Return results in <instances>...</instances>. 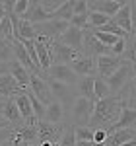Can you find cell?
I'll list each match as a JSON object with an SVG mask.
<instances>
[{
	"label": "cell",
	"instance_id": "1",
	"mask_svg": "<svg viewBox=\"0 0 136 146\" xmlns=\"http://www.w3.org/2000/svg\"><path fill=\"white\" fill-rule=\"evenodd\" d=\"M125 107H128V101H126V96H123V94L109 96L105 100H97L88 127L91 131H99V129L101 131H109L119 121V117H121Z\"/></svg>",
	"mask_w": 136,
	"mask_h": 146
},
{
	"label": "cell",
	"instance_id": "2",
	"mask_svg": "<svg viewBox=\"0 0 136 146\" xmlns=\"http://www.w3.org/2000/svg\"><path fill=\"white\" fill-rule=\"evenodd\" d=\"M95 103L97 101H91V100H86V98H76L74 105L70 107L68 111V121L66 123L74 125V127H88L90 125V119L93 115V109H95Z\"/></svg>",
	"mask_w": 136,
	"mask_h": 146
},
{
	"label": "cell",
	"instance_id": "3",
	"mask_svg": "<svg viewBox=\"0 0 136 146\" xmlns=\"http://www.w3.org/2000/svg\"><path fill=\"white\" fill-rule=\"evenodd\" d=\"M134 66L128 62V60H123V64L115 70L113 74L107 78V84H109V90H111V96H117L125 90L126 86L132 82L134 78Z\"/></svg>",
	"mask_w": 136,
	"mask_h": 146
},
{
	"label": "cell",
	"instance_id": "4",
	"mask_svg": "<svg viewBox=\"0 0 136 146\" xmlns=\"http://www.w3.org/2000/svg\"><path fill=\"white\" fill-rule=\"evenodd\" d=\"M49 88H51V94H53V100L58 101L64 111H70V107L74 105L76 101V90L68 84H62V82H57V80H51L49 78Z\"/></svg>",
	"mask_w": 136,
	"mask_h": 146
},
{
	"label": "cell",
	"instance_id": "5",
	"mask_svg": "<svg viewBox=\"0 0 136 146\" xmlns=\"http://www.w3.org/2000/svg\"><path fill=\"white\" fill-rule=\"evenodd\" d=\"M82 53L80 51H74L66 47L60 41H53L51 43V62L53 64H72L74 60H78Z\"/></svg>",
	"mask_w": 136,
	"mask_h": 146
},
{
	"label": "cell",
	"instance_id": "6",
	"mask_svg": "<svg viewBox=\"0 0 136 146\" xmlns=\"http://www.w3.org/2000/svg\"><path fill=\"white\" fill-rule=\"evenodd\" d=\"M29 90L33 92V96L41 101L43 105H49L53 101V94L49 88V80L41 74H29Z\"/></svg>",
	"mask_w": 136,
	"mask_h": 146
},
{
	"label": "cell",
	"instance_id": "7",
	"mask_svg": "<svg viewBox=\"0 0 136 146\" xmlns=\"http://www.w3.org/2000/svg\"><path fill=\"white\" fill-rule=\"evenodd\" d=\"M47 78L57 80V82H62V84H68L72 88H76L78 84V76L68 64H51V68L47 70Z\"/></svg>",
	"mask_w": 136,
	"mask_h": 146
},
{
	"label": "cell",
	"instance_id": "8",
	"mask_svg": "<svg viewBox=\"0 0 136 146\" xmlns=\"http://www.w3.org/2000/svg\"><path fill=\"white\" fill-rule=\"evenodd\" d=\"M66 129V123H49V121H37V135H39V142L49 140V142H58L60 136Z\"/></svg>",
	"mask_w": 136,
	"mask_h": 146
},
{
	"label": "cell",
	"instance_id": "9",
	"mask_svg": "<svg viewBox=\"0 0 136 146\" xmlns=\"http://www.w3.org/2000/svg\"><path fill=\"white\" fill-rule=\"evenodd\" d=\"M123 56H115V55H103L95 58V64H97V76L99 78H109L117 68L123 64Z\"/></svg>",
	"mask_w": 136,
	"mask_h": 146
},
{
	"label": "cell",
	"instance_id": "10",
	"mask_svg": "<svg viewBox=\"0 0 136 146\" xmlns=\"http://www.w3.org/2000/svg\"><path fill=\"white\" fill-rule=\"evenodd\" d=\"M51 39H47L43 35H37L35 37V49H37V56H39V66L43 72H47L51 68Z\"/></svg>",
	"mask_w": 136,
	"mask_h": 146
},
{
	"label": "cell",
	"instance_id": "11",
	"mask_svg": "<svg viewBox=\"0 0 136 146\" xmlns=\"http://www.w3.org/2000/svg\"><path fill=\"white\" fill-rule=\"evenodd\" d=\"M68 66L76 72V76H78V78H84V76H95V72H97L95 58L86 56V55H82L78 60H74V62H72V64H68Z\"/></svg>",
	"mask_w": 136,
	"mask_h": 146
},
{
	"label": "cell",
	"instance_id": "12",
	"mask_svg": "<svg viewBox=\"0 0 136 146\" xmlns=\"http://www.w3.org/2000/svg\"><path fill=\"white\" fill-rule=\"evenodd\" d=\"M125 4L119 0H95V2H88V10L90 12H101L109 18H115V14L121 10Z\"/></svg>",
	"mask_w": 136,
	"mask_h": 146
},
{
	"label": "cell",
	"instance_id": "13",
	"mask_svg": "<svg viewBox=\"0 0 136 146\" xmlns=\"http://www.w3.org/2000/svg\"><path fill=\"white\" fill-rule=\"evenodd\" d=\"M16 103H18V109H20V115H22L23 123L37 125V119H35V115H33V107H31V101H29L27 90H23L22 94L16 96Z\"/></svg>",
	"mask_w": 136,
	"mask_h": 146
},
{
	"label": "cell",
	"instance_id": "14",
	"mask_svg": "<svg viewBox=\"0 0 136 146\" xmlns=\"http://www.w3.org/2000/svg\"><path fill=\"white\" fill-rule=\"evenodd\" d=\"M58 41L64 43L66 47H70V49H74V51H80V53H82V49H84V31L70 25L66 31L62 33V37H60Z\"/></svg>",
	"mask_w": 136,
	"mask_h": 146
},
{
	"label": "cell",
	"instance_id": "15",
	"mask_svg": "<svg viewBox=\"0 0 136 146\" xmlns=\"http://www.w3.org/2000/svg\"><path fill=\"white\" fill-rule=\"evenodd\" d=\"M22 88H20V84L16 82V78L12 76L10 72L8 74H4V76H0V98L2 100H10V98H16L18 94H22Z\"/></svg>",
	"mask_w": 136,
	"mask_h": 146
},
{
	"label": "cell",
	"instance_id": "16",
	"mask_svg": "<svg viewBox=\"0 0 136 146\" xmlns=\"http://www.w3.org/2000/svg\"><path fill=\"white\" fill-rule=\"evenodd\" d=\"M22 20H27V22L33 23V25H39V23L49 22L51 16L39 6V2H29V8H27V12L22 16Z\"/></svg>",
	"mask_w": 136,
	"mask_h": 146
},
{
	"label": "cell",
	"instance_id": "17",
	"mask_svg": "<svg viewBox=\"0 0 136 146\" xmlns=\"http://www.w3.org/2000/svg\"><path fill=\"white\" fill-rule=\"evenodd\" d=\"M134 127H136V109L125 107L123 113H121V117H119V121L107 131V135H111L115 131H121V129H134Z\"/></svg>",
	"mask_w": 136,
	"mask_h": 146
},
{
	"label": "cell",
	"instance_id": "18",
	"mask_svg": "<svg viewBox=\"0 0 136 146\" xmlns=\"http://www.w3.org/2000/svg\"><path fill=\"white\" fill-rule=\"evenodd\" d=\"M113 22L125 31V33L128 35H132L134 31H132V16H130V2L128 4H125L121 10L115 14V18H113Z\"/></svg>",
	"mask_w": 136,
	"mask_h": 146
},
{
	"label": "cell",
	"instance_id": "19",
	"mask_svg": "<svg viewBox=\"0 0 136 146\" xmlns=\"http://www.w3.org/2000/svg\"><path fill=\"white\" fill-rule=\"evenodd\" d=\"M136 138V131L134 129H121V131H115L107 136V140L103 142L105 146H123L125 142Z\"/></svg>",
	"mask_w": 136,
	"mask_h": 146
},
{
	"label": "cell",
	"instance_id": "20",
	"mask_svg": "<svg viewBox=\"0 0 136 146\" xmlns=\"http://www.w3.org/2000/svg\"><path fill=\"white\" fill-rule=\"evenodd\" d=\"M10 74L16 78V82L20 84L22 90H27L29 88V70L25 66H22L18 60H12L10 62Z\"/></svg>",
	"mask_w": 136,
	"mask_h": 146
},
{
	"label": "cell",
	"instance_id": "21",
	"mask_svg": "<svg viewBox=\"0 0 136 146\" xmlns=\"http://www.w3.org/2000/svg\"><path fill=\"white\" fill-rule=\"evenodd\" d=\"M93 86H95V76H84V78L78 80V84H76V88H74V90L78 92L80 98L97 101V100H95V96H93Z\"/></svg>",
	"mask_w": 136,
	"mask_h": 146
},
{
	"label": "cell",
	"instance_id": "22",
	"mask_svg": "<svg viewBox=\"0 0 136 146\" xmlns=\"http://www.w3.org/2000/svg\"><path fill=\"white\" fill-rule=\"evenodd\" d=\"M2 115H4V117L10 121L12 127H18V125H22V123H23L22 115H20V109H18V103H16V98H10V100H6Z\"/></svg>",
	"mask_w": 136,
	"mask_h": 146
},
{
	"label": "cell",
	"instance_id": "23",
	"mask_svg": "<svg viewBox=\"0 0 136 146\" xmlns=\"http://www.w3.org/2000/svg\"><path fill=\"white\" fill-rule=\"evenodd\" d=\"M64 107L58 103V101H51L49 105H47V113H45V121L49 123H55V125H60V123H66V119H64Z\"/></svg>",
	"mask_w": 136,
	"mask_h": 146
},
{
	"label": "cell",
	"instance_id": "24",
	"mask_svg": "<svg viewBox=\"0 0 136 146\" xmlns=\"http://www.w3.org/2000/svg\"><path fill=\"white\" fill-rule=\"evenodd\" d=\"M14 43V56H16V60L22 64V66H25L27 70H29V74H35V68H33V62H31V58H29V53H27V49L18 41V39H14L12 41Z\"/></svg>",
	"mask_w": 136,
	"mask_h": 146
},
{
	"label": "cell",
	"instance_id": "25",
	"mask_svg": "<svg viewBox=\"0 0 136 146\" xmlns=\"http://www.w3.org/2000/svg\"><path fill=\"white\" fill-rule=\"evenodd\" d=\"M72 18H74V0H64V4H62L55 14H51V20H64V22H70Z\"/></svg>",
	"mask_w": 136,
	"mask_h": 146
},
{
	"label": "cell",
	"instance_id": "26",
	"mask_svg": "<svg viewBox=\"0 0 136 146\" xmlns=\"http://www.w3.org/2000/svg\"><path fill=\"white\" fill-rule=\"evenodd\" d=\"M37 33H35V25L29 23L27 20H22L20 18V25H18V35L16 39H35Z\"/></svg>",
	"mask_w": 136,
	"mask_h": 146
},
{
	"label": "cell",
	"instance_id": "27",
	"mask_svg": "<svg viewBox=\"0 0 136 146\" xmlns=\"http://www.w3.org/2000/svg\"><path fill=\"white\" fill-rule=\"evenodd\" d=\"M93 96H95V100H105V98H109V96H111L109 84H107V80H105V78H99V76H95Z\"/></svg>",
	"mask_w": 136,
	"mask_h": 146
},
{
	"label": "cell",
	"instance_id": "28",
	"mask_svg": "<svg viewBox=\"0 0 136 146\" xmlns=\"http://www.w3.org/2000/svg\"><path fill=\"white\" fill-rule=\"evenodd\" d=\"M12 60H16L14 43L8 39H0V62H12Z\"/></svg>",
	"mask_w": 136,
	"mask_h": 146
},
{
	"label": "cell",
	"instance_id": "29",
	"mask_svg": "<svg viewBox=\"0 0 136 146\" xmlns=\"http://www.w3.org/2000/svg\"><path fill=\"white\" fill-rule=\"evenodd\" d=\"M123 58L128 60V62L136 68V33H132L128 39H126V49H125Z\"/></svg>",
	"mask_w": 136,
	"mask_h": 146
},
{
	"label": "cell",
	"instance_id": "30",
	"mask_svg": "<svg viewBox=\"0 0 136 146\" xmlns=\"http://www.w3.org/2000/svg\"><path fill=\"white\" fill-rule=\"evenodd\" d=\"M27 96H29V101H31V107H33V115L37 121H45V113H47V105H43L41 101L33 96V92L27 90Z\"/></svg>",
	"mask_w": 136,
	"mask_h": 146
},
{
	"label": "cell",
	"instance_id": "31",
	"mask_svg": "<svg viewBox=\"0 0 136 146\" xmlns=\"http://www.w3.org/2000/svg\"><path fill=\"white\" fill-rule=\"evenodd\" d=\"M88 20H90L91 29H101L103 25H107V23L111 22V18L105 16V14H101V12H90V14H88Z\"/></svg>",
	"mask_w": 136,
	"mask_h": 146
},
{
	"label": "cell",
	"instance_id": "32",
	"mask_svg": "<svg viewBox=\"0 0 136 146\" xmlns=\"http://www.w3.org/2000/svg\"><path fill=\"white\" fill-rule=\"evenodd\" d=\"M58 144L60 146H76V127L74 125L66 123V129H64V133L60 136Z\"/></svg>",
	"mask_w": 136,
	"mask_h": 146
},
{
	"label": "cell",
	"instance_id": "33",
	"mask_svg": "<svg viewBox=\"0 0 136 146\" xmlns=\"http://www.w3.org/2000/svg\"><path fill=\"white\" fill-rule=\"evenodd\" d=\"M93 33H95V37L101 41L103 45H107V47H113L121 37H117V35H111V33H103V31H97V29H93Z\"/></svg>",
	"mask_w": 136,
	"mask_h": 146
},
{
	"label": "cell",
	"instance_id": "34",
	"mask_svg": "<svg viewBox=\"0 0 136 146\" xmlns=\"http://www.w3.org/2000/svg\"><path fill=\"white\" fill-rule=\"evenodd\" d=\"M62 4H64V2H60V0H43V2H39V6H41L49 16H51V14H55Z\"/></svg>",
	"mask_w": 136,
	"mask_h": 146
},
{
	"label": "cell",
	"instance_id": "35",
	"mask_svg": "<svg viewBox=\"0 0 136 146\" xmlns=\"http://www.w3.org/2000/svg\"><path fill=\"white\" fill-rule=\"evenodd\" d=\"M76 140H91L93 142V131L90 127H76Z\"/></svg>",
	"mask_w": 136,
	"mask_h": 146
},
{
	"label": "cell",
	"instance_id": "36",
	"mask_svg": "<svg viewBox=\"0 0 136 146\" xmlns=\"http://www.w3.org/2000/svg\"><path fill=\"white\" fill-rule=\"evenodd\" d=\"M4 146H29V144L23 140V136L20 135V133H16V131H14L12 136L6 140V144H4Z\"/></svg>",
	"mask_w": 136,
	"mask_h": 146
},
{
	"label": "cell",
	"instance_id": "37",
	"mask_svg": "<svg viewBox=\"0 0 136 146\" xmlns=\"http://www.w3.org/2000/svg\"><path fill=\"white\" fill-rule=\"evenodd\" d=\"M125 49H126V39H125V37H121V39H119V41L111 47V55L123 56V55H125Z\"/></svg>",
	"mask_w": 136,
	"mask_h": 146
},
{
	"label": "cell",
	"instance_id": "38",
	"mask_svg": "<svg viewBox=\"0 0 136 146\" xmlns=\"http://www.w3.org/2000/svg\"><path fill=\"white\" fill-rule=\"evenodd\" d=\"M27 8H29V2H27V0H18V2H14V14H16L18 18H22L23 14L27 12Z\"/></svg>",
	"mask_w": 136,
	"mask_h": 146
},
{
	"label": "cell",
	"instance_id": "39",
	"mask_svg": "<svg viewBox=\"0 0 136 146\" xmlns=\"http://www.w3.org/2000/svg\"><path fill=\"white\" fill-rule=\"evenodd\" d=\"M82 14H90V10H88V2H86V0L74 2V16H82Z\"/></svg>",
	"mask_w": 136,
	"mask_h": 146
},
{
	"label": "cell",
	"instance_id": "40",
	"mask_svg": "<svg viewBox=\"0 0 136 146\" xmlns=\"http://www.w3.org/2000/svg\"><path fill=\"white\" fill-rule=\"evenodd\" d=\"M12 133H14V127H6V129H0V146L6 144V140L12 136Z\"/></svg>",
	"mask_w": 136,
	"mask_h": 146
},
{
	"label": "cell",
	"instance_id": "41",
	"mask_svg": "<svg viewBox=\"0 0 136 146\" xmlns=\"http://www.w3.org/2000/svg\"><path fill=\"white\" fill-rule=\"evenodd\" d=\"M107 131H101V129H99V131H93V142H105V140H107Z\"/></svg>",
	"mask_w": 136,
	"mask_h": 146
},
{
	"label": "cell",
	"instance_id": "42",
	"mask_svg": "<svg viewBox=\"0 0 136 146\" xmlns=\"http://www.w3.org/2000/svg\"><path fill=\"white\" fill-rule=\"evenodd\" d=\"M130 16H132V31L136 33V2H130Z\"/></svg>",
	"mask_w": 136,
	"mask_h": 146
},
{
	"label": "cell",
	"instance_id": "43",
	"mask_svg": "<svg viewBox=\"0 0 136 146\" xmlns=\"http://www.w3.org/2000/svg\"><path fill=\"white\" fill-rule=\"evenodd\" d=\"M10 72V62H0V76Z\"/></svg>",
	"mask_w": 136,
	"mask_h": 146
},
{
	"label": "cell",
	"instance_id": "44",
	"mask_svg": "<svg viewBox=\"0 0 136 146\" xmlns=\"http://www.w3.org/2000/svg\"><path fill=\"white\" fill-rule=\"evenodd\" d=\"M6 127H12L10 125V121L4 117V115H0V129H6Z\"/></svg>",
	"mask_w": 136,
	"mask_h": 146
},
{
	"label": "cell",
	"instance_id": "45",
	"mask_svg": "<svg viewBox=\"0 0 136 146\" xmlns=\"http://www.w3.org/2000/svg\"><path fill=\"white\" fill-rule=\"evenodd\" d=\"M6 18V6H4V2H0V22Z\"/></svg>",
	"mask_w": 136,
	"mask_h": 146
},
{
	"label": "cell",
	"instance_id": "46",
	"mask_svg": "<svg viewBox=\"0 0 136 146\" xmlns=\"http://www.w3.org/2000/svg\"><path fill=\"white\" fill-rule=\"evenodd\" d=\"M76 146H93L91 140H76Z\"/></svg>",
	"mask_w": 136,
	"mask_h": 146
},
{
	"label": "cell",
	"instance_id": "47",
	"mask_svg": "<svg viewBox=\"0 0 136 146\" xmlns=\"http://www.w3.org/2000/svg\"><path fill=\"white\" fill-rule=\"evenodd\" d=\"M123 146H136V138H132V140H128V142H125Z\"/></svg>",
	"mask_w": 136,
	"mask_h": 146
},
{
	"label": "cell",
	"instance_id": "48",
	"mask_svg": "<svg viewBox=\"0 0 136 146\" xmlns=\"http://www.w3.org/2000/svg\"><path fill=\"white\" fill-rule=\"evenodd\" d=\"M41 146H53V142H49V140H43V142H39Z\"/></svg>",
	"mask_w": 136,
	"mask_h": 146
},
{
	"label": "cell",
	"instance_id": "49",
	"mask_svg": "<svg viewBox=\"0 0 136 146\" xmlns=\"http://www.w3.org/2000/svg\"><path fill=\"white\" fill-rule=\"evenodd\" d=\"M132 88H136V72H134V78H132Z\"/></svg>",
	"mask_w": 136,
	"mask_h": 146
},
{
	"label": "cell",
	"instance_id": "50",
	"mask_svg": "<svg viewBox=\"0 0 136 146\" xmlns=\"http://www.w3.org/2000/svg\"><path fill=\"white\" fill-rule=\"evenodd\" d=\"M93 146H105L103 142H93Z\"/></svg>",
	"mask_w": 136,
	"mask_h": 146
},
{
	"label": "cell",
	"instance_id": "51",
	"mask_svg": "<svg viewBox=\"0 0 136 146\" xmlns=\"http://www.w3.org/2000/svg\"><path fill=\"white\" fill-rule=\"evenodd\" d=\"M29 146H41V144H39V142H35V144H29Z\"/></svg>",
	"mask_w": 136,
	"mask_h": 146
},
{
	"label": "cell",
	"instance_id": "52",
	"mask_svg": "<svg viewBox=\"0 0 136 146\" xmlns=\"http://www.w3.org/2000/svg\"><path fill=\"white\" fill-rule=\"evenodd\" d=\"M53 146H60V144H58V142H53Z\"/></svg>",
	"mask_w": 136,
	"mask_h": 146
},
{
	"label": "cell",
	"instance_id": "53",
	"mask_svg": "<svg viewBox=\"0 0 136 146\" xmlns=\"http://www.w3.org/2000/svg\"><path fill=\"white\" fill-rule=\"evenodd\" d=\"M0 101H6V100H2V98H0Z\"/></svg>",
	"mask_w": 136,
	"mask_h": 146
}]
</instances>
